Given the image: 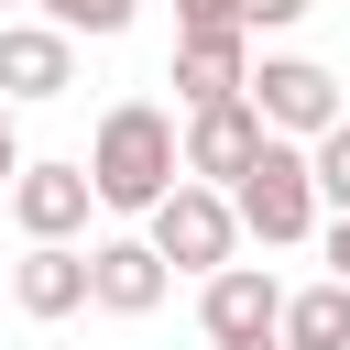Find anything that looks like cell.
I'll return each mask as SVG.
<instances>
[{
    "mask_svg": "<svg viewBox=\"0 0 350 350\" xmlns=\"http://www.w3.org/2000/svg\"><path fill=\"white\" fill-rule=\"evenodd\" d=\"M22 175V142H11V98H0V186Z\"/></svg>",
    "mask_w": 350,
    "mask_h": 350,
    "instance_id": "ac0fdd59",
    "label": "cell"
},
{
    "mask_svg": "<svg viewBox=\"0 0 350 350\" xmlns=\"http://www.w3.org/2000/svg\"><path fill=\"white\" fill-rule=\"evenodd\" d=\"M306 175H317V208L350 219V120H328V131L306 142Z\"/></svg>",
    "mask_w": 350,
    "mask_h": 350,
    "instance_id": "4fadbf2b",
    "label": "cell"
},
{
    "mask_svg": "<svg viewBox=\"0 0 350 350\" xmlns=\"http://www.w3.org/2000/svg\"><path fill=\"white\" fill-rule=\"evenodd\" d=\"M11 295H22V317H77L88 306V252L77 241H33L11 262Z\"/></svg>",
    "mask_w": 350,
    "mask_h": 350,
    "instance_id": "8fae6325",
    "label": "cell"
},
{
    "mask_svg": "<svg viewBox=\"0 0 350 350\" xmlns=\"http://www.w3.org/2000/svg\"><path fill=\"white\" fill-rule=\"evenodd\" d=\"M175 33H241V0H175Z\"/></svg>",
    "mask_w": 350,
    "mask_h": 350,
    "instance_id": "9a60e30c",
    "label": "cell"
},
{
    "mask_svg": "<svg viewBox=\"0 0 350 350\" xmlns=\"http://www.w3.org/2000/svg\"><path fill=\"white\" fill-rule=\"evenodd\" d=\"M328 284H350V219H328Z\"/></svg>",
    "mask_w": 350,
    "mask_h": 350,
    "instance_id": "e0dca14e",
    "label": "cell"
},
{
    "mask_svg": "<svg viewBox=\"0 0 350 350\" xmlns=\"http://www.w3.org/2000/svg\"><path fill=\"white\" fill-rule=\"evenodd\" d=\"M164 284H175V273H164L153 241H98V252H88V306H109V317H153Z\"/></svg>",
    "mask_w": 350,
    "mask_h": 350,
    "instance_id": "9c48e42d",
    "label": "cell"
},
{
    "mask_svg": "<svg viewBox=\"0 0 350 350\" xmlns=\"http://www.w3.org/2000/svg\"><path fill=\"white\" fill-rule=\"evenodd\" d=\"M284 350H350V284L284 295Z\"/></svg>",
    "mask_w": 350,
    "mask_h": 350,
    "instance_id": "7c38bea8",
    "label": "cell"
},
{
    "mask_svg": "<svg viewBox=\"0 0 350 350\" xmlns=\"http://www.w3.org/2000/svg\"><path fill=\"white\" fill-rule=\"evenodd\" d=\"M241 98L262 109V131H273V142H317L328 120H350V109H339V77H328L317 55H262Z\"/></svg>",
    "mask_w": 350,
    "mask_h": 350,
    "instance_id": "277c9868",
    "label": "cell"
},
{
    "mask_svg": "<svg viewBox=\"0 0 350 350\" xmlns=\"http://www.w3.org/2000/svg\"><path fill=\"white\" fill-rule=\"evenodd\" d=\"M262 142H273V131H262V109H252V98H219V109H186V131H175L186 175H197V186H219V197H230V186L252 175V153H262Z\"/></svg>",
    "mask_w": 350,
    "mask_h": 350,
    "instance_id": "5b68a950",
    "label": "cell"
},
{
    "mask_svg": "<svg viewBox=\"0 0 350 350\" xmlns=\"http://www.w3.org/2000/svg\"><path fill=\"white\" fill-rule=\"evenodd\" d=\"M175 175H186V153H175V109H153V98H120L109 120H98V153H88V186H98V208H164L175 197Z\"/></svg>",
    "mask_w": 350,
    "mask_h": 350,
    "instance_id": "6da1fadb",
    "label": "cell"
},
{
    "mask_svg": "<svg viewBox=\"0 0 350 350\" xmlns=\"http://www.w3.org/2000/svg\"><path fill=\"white\" fill-rule=\"evenodd\" d=\"M131 11H142V0H44L55 33H131Z\"/></svg>",
    "mask_w": 350,
    "mask_h": 350,
    "instance_id": "5bb4252c",
    "label": "cell"
},
{
    "mask_svg": "<svg viewBox=\"0 0 350 350\" xmlns=\"http://www.w3.org/2000/svg\"><path fill=\"white\" fill-rule=\"evenodd\" d=\"M317 0H241V33H284V22H306Z\"/></svg>",
    "mask_w": 350,
    "mask_h": 350,
    "instance_id": "2e32d148",
    "label": "cell"
},
{
    "mask_svg": "<svg viewBox=\"0 0 350 350\" xmlns=\"http://www.w3.org/2000/svg\"><path fill=\"white\" fill-rule=\"evenodd\" d=\"M66 88H77V33L0 22V98H66Z\"/></svg>",
    "mask_w": 350,
    "mask_h": 350,
    "instance_id": "ba28073f",
    "label": "cell"
},
{
    "mask_svg": "<svg viewBox=\"0 0 350 350\" xmlns=\"http://www.w3.org/2000/svg\"><path fill=\"white\" fill-rule=\"evenodd\" d=\"M142 241L164 252V273H197V284H208V273L241 252V219H230V197H219V186L175 175V197L153 208V230H142Z\"/></svg>",
    "mask_w": 350,
    "mask_h": 350,
    "instance_id": "3957f363",
    "label": "cell"
},
{
    "mask_svg": "<svg viewBox=\"0 0 350 350\" xmlns=\"http://www.w3.org/2000/svg\"><path fill=\"white\" fill-rule=\"evenodd\" d=\"M252 88V33H175V98L186 109H219Z\"/></svg>",
    "mask_w": 350,
    "mask_h": 350,
    "instance_id": "30bf717a",
    "label": "cell"
},
{
    "mask_svg": "<svg viewBox=\"0 0 350 350\" xmlns=\"http://www.w3.org/2000/svg\"><path fill=\"white\" fill-rule=\"evenodd\" d=\"M197 328H208V350H230V339H273V328H284V284H273L262 262H219V273L197 284Z\"/></svg>",
    "mask_w": 350,
    "mask_h": 350,
    "instance_id": "8992f818",
    "label": "cell"
},
{
    "mask_svg": "<svg viewBox=\"0 0 350 350\" xmlns=\"http://www.w3.org/2000/svg\"><path fill=\"white\" fill-rule=\"evenodd\" d=\"M230 350H284V328H273V339H230Z\"/></svg>",
    "mask_w": 350,
    "mask_h": 350,
    "instance_id": "d6986e66",
    "label": "cell"
},
{
    "mask_svg": "<svg viewBox=\"0 0 350 350\" xmlns=\"http://www.w3.org/2000/svg\"><path fill=\"white\" fill-rule=\"evenodd\" d=\"M230 219H241L262 252L306 241V230H317V175H306V142H262V153H252V175L230 186Z\"/></svg>",
    "mask_w": 350,
    "mask_h": 350,
    "instance_id": "7a4b0ae2",
    "label": "cell"
},
{
    "mask_svg": "<svg viewBox=\"0 0 350 350\" xmlns=\"http://www.w3.org/2000/svg\"><path fill=\"white\" fill-rule=\"evenodd\" d=\"M88 208H98L88 164H22V175H11V219H22V241H77Z\"/></svg>",
    "mask_w": 350,
    "mask_h": 350,
    "instance_id": "52a82bcc",
    "label": "cell"
}]
</instances>
